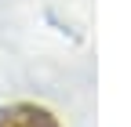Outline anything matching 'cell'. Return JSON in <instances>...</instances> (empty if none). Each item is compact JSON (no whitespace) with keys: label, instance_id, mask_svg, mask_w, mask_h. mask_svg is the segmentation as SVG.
Listing matches in <instances>:
<instances>
[{"label":"cell","instance_id":"1","mask_svg":"<svg viewBox=\"0 0 131 127\" xmlns=\"http://www.w3.org/2000/svg\"><path fill=\"white\" fill-rule=\"evenodd\" d=\"M0 127H58L47 109L37 105H7L0 109Z\"/></svg>","mask_w":131,"mask_h":127}]
</instances>
